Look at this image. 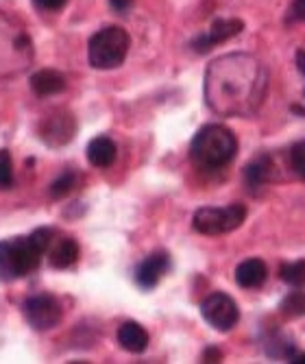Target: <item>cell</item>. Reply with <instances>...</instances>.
<instances>
[{
    "instance_id": "1",
    "label": "cell",
    "mask_w": 305,
    "mask_h": 364,
    "mask_svg": "<svg viewBox=\"0 0 305 364\" xmlns=\"http://www.w3.org/2000/svg\"><path fill=\"white\" fill-rule=\"evenodd\" d=\"M268 92V70L247 53H231L214 59L205 73V101L218 116H253Z\"/></svg>"
},
{
    "instance_id": "2",
    "label": "cell",
    "mask_w": 305,
    "mask_h": 364,
    "mask_svg": "<svg viewBox=\"0 0 305 364\" xmlns=\"http://www.w3.org/2000/svg\"><path fill=\"white\" fill-rule=\"evenodd\" d=\"M50 242L53 234L46 227L36 229L31 236L0 240V282H16L36 271Z\"/></svg>"
},
{
    "instance_id": "3",
    "label": "cell",
    "mask_w": 305,
    "mask_h": 364,
    "mask_svg": "<svg viewBox=\"0 0 305 364\" xmlns=\"http://www.w3.org/2000/svg\"><path fill=\"white\" fill-rule=\"evenodd\" d=\"M238 153V140L233 131L223 124H205L192 138L190 157L200 168H223Z\"/></svg>"
},
{
    "instance_id": "4",
    "label": "cell",
    "mask_w": 305,
    "mask_h": 364,
    "mask_svg": "<svg viewBox=\"0 0 305 364\" xmlns=\"http://www.w3.org/2000/svg\"><path fill=\"white\" fill-rule=\"evenodd\" d=\"M131 46L129 33L122 26H105L98 33H94L90 46H87V57L92 68L96 70H114L127 59Z\"/></svg>"
},
{
    "instance_id": "5",
    "label": "cell",
    "mask_w": 305,
    "mask_h": 364,
    "mask_svg": "<svg viewBox=\"0 0 305 364\" xmlns=\"http://www.w3.org/2000/svg\"><path fill=\"white\" fill-rule=\"evenodd\" d=\"M247 218V208L242 203H229L225 208H200L196 210L192 225L203 236H223L235 231Z\"/></svg>"
},
{
    "instance_id": "6",
    "label": "cell",
    "mask_w": 305,
    "mask_h": 364,
    "mask_svg": "<svg viewBox=\"0 0 305 364\" xmlns=\"http://www.w3.org/2000/svg\"><path fill=\"white\" fill-rule=\"evenodd\" d=\"M22 314L33 329L48 332L61 323L63 310L53 294H33L22 304Z\"/></svg>"
},
{
    "instance_id": "7",
    "label": "cell",
    "mask_w": 305,
    "mask_h": 364,
    "mask_svg": "<svg viewBox=\"0 0 305 364\" xmlns=\"http://www.w3.org/2000/svg\"><path fill=\"white\" fill-rule=\"evenodd\" d=\"M200 314L218 332H229L240 321V310L227 292H212L200 304Z\"/></svg>"
},
{
    "instance_id": "8",
    "label": "cell",
    "mask_w": 305,
    "mask_h": 364,
    "mask_svg": "<svg viewBox=\"0 0 305 364\" xmlns=\"http://www.w3.org/2000/svg\"><path fill=\"white\" fill-rule=\"evenodd\" d=\"M75 134H77V122L73 114L65 112L48 114L40 124V138L48 146H63L75 138Z\"/></svg>"
},
{
    "instance_id": "9",
    "label": "cell",
    "mask_w": 305,
    "mask_h": 364,
    "mask_svg": "<svg viewBox=\"0 0 305 364\" xmlns=\"http://www.w3.org/2000/svg\"><path fill=\"white\" fill-rule=\"evenodd\" d=\"M242 28H245V22L238 20V18H220L210 26L208 33H203V36H198L192 42V48L196 53H210L214 46H218L223 42H229L235 36H240Z\"/></svg>"
},
{
    "instance_id": "10",
    "label": "cell",
    "mask_w": 305,
    "mask_h": 364,
    "mask_svg": "<svg viewBox=\"0 0 305 364\" xmlns=\"http://www.w3.org/2000/svg\"><path fill=\"white\" fill-rule=\"evenodd\" d=\"M168 269H171V255L166 251H155L140 264L138 269H135V282H138L140 288L151 290L161 282V277L168 273Z\"/></svg>"
},
{
    "instance_id": "11",
    "label": "cell",
    "mask_w": 305,
    "mask_h": 364,
    "mask_svg": "<svg viewBox=\"0 0 305 364\" xmlns=\"http://www.w3.org/2000/svg\"><path fill=\"white\" fill-rule=\"evenodd\" d=\"M118 343L129 353H142L149 347V332L135 321H127L118 327Z\"/></svg>"
},
{
    "instance_id": "12",
    "label": "cell",
    "mask_w": 305,
    "mask_h": 364,
    "mask_svg": "<svg viewBox=\"0 0 305 364\" xmlns=\"http://www.w3.org/2000/svg\"><path fill=\"white\" fill-rule=\"evenodd\" d=\"M266 275H268V269L259 257H249L240 262L238 269H235V282H238V286L249 288V290L259 288L266 282Z\"/></svg>"
},
{
    "instance_id": "13",
    "label": "cell",
    "mask_w": 305,
    "mask_h": 364,
    "mask_svg": "<svg viewBox=\"0 0 305 364\" xmlns=\"http://www.w3.org/2000/svg\"><path fill=\"white\" fill-rule=\"evenodd\" d=\"M48 257H50V267L57 271H65L75 267L79 262V245L73 238H61L57 245H50L48 249Z\"/></svg>"
},
{
    "instance_id": "14",
    "label": "cell",
    "mask_w": 305,
    "mask_h": 364,
    "mask_svg": "<svg viewBox=\"0 0 305 364\" xmlns=\"http://www.w3.org/2000/svg\"><path fill=\"white\" fill-rule=\"evenodd\" d=\"M116 142L107 136H98L87 144V159L96 168H107L116 161Z\"/></svg>"
},
{
    "instance_id": "15",
    "label": "cell",
    "mask_w": 305,
    "mask_h": 364,
    "mask_svg": "<svg viewBox=\"0 0 305 364\" xmlns=\"http://www.w3.org/2000/svg\"><path fill=\"white\" fill-rule=\"evenodd\" d=\"M31 90L38 96H55L65 90V79L57 70H38L31 77Z\"/></svg>"
},
{
    "instance_id": "16",
    "label": "cell",
    "mask_w": 305,
    "mask_h": 364,
    "mask_svg": "<svg viewBox=\"0 0 305 364\" xmlns=\"http://www.w3.org/2000/svg\"><path fill=\"white\" fill-rule=\"evenodd\" d=\"M270 177H273V161L268 155H257L253 161L247 164L245 181L249 190H259L266 181H270Z\"/></svg>"
},
{
    "instance_id": "17",
    "label": "cell",
    "mask_w": 305,
    "mask_h": 364,
    "mask_svg": "<svg viewBox=\"0 0 305 364\" xmlns=\"http://www.w3.org/2000/svg\"><path fill=\"white\" fill-rule=\"evenodd\" d=\"M282 279L292 288H305V259H296L282 267Z\"/></svg>"
},
{
    "instance_id": "18",
    "label": "cell",
    "mask_w": 305,
    "mask_h": 364,
    "mask_svg": "<svg viewBox=\"0 0 305 364\" xmlns=\"http://www.w3.org/2000/svg\"><path fill=\"white\" fill-rule=\"evenodd\" d=\"M282 314L288 318H296L305 314V292L303 290H292L279 306Z\"/></svg>"
},
{
    "instance_id": "19",
    "label": "cell",
    "mask_w": 305,
    "mask_h": 364,
    "mask_svg": "<svg viewBox=\"0 0 305 364\" xmlns=\"http://www.w3.org/2000/svg\"><path fill=\"white\" fill-rule=\"evenodd\" d=\"M77 186V173L73 171H65L63 175H59L53 183H50V196L53 198H63L68 196Z\"/></svg>"
},
{
    "instance_id": "20",
    "label": "cell",
    "mask_w": 305,
    "mask_h": 364,
    "mask_svg": "<svg viewBox=\"0 0 305 364\" xmlns=\"http://www.w3.org/2000/svg\"><path fill=\"white\" fill-rule=\"evenodd\" d=\"M14 186V161L7 149L0 151V190H9Z\"/></svg>"
},
{
    "instance_id": "21",
    "label": "cell",
    "mask_w": 305,
    "mask_h": 364,
    "mask_svg": "<svg viewBox=\"0 0 305 364\" xmlns=\"http://www.w3.org/2000/svg\"><path fill=\"white\" fill-rule=\"evenodd\" d=\"M290 161H292V168L296 171V175L305 179V140L292 146Z\"/></svg>"
},
{
    "instance_id": "22",
    "label": "cell",
    "mask_w": 305,
    "mask_h": 364,
    "mask_svg": "<svg viewBox=\"0 0 305 364\" xmlns=\"http://www.w3.org/2000/svg\"><path fill=\"white\" fill-rule=\"evenodd\" d=\"M33 5L44 14H57L68 5V0H33Z\"/></svg>"
},
{
    "instance_id": "23",
    "label": "cell",
    "mask_w": 305,
    "mask_h": 364,
    "mask_svg": "<svg viewBox=\"0 0 305 364\" xmlns=\"http://www.w3.org/2000/svg\"><path fill=\"white\" fill-rule=\"evenodd\" d=\"M290 18L296 22H305V0H294L290 7Z\"/></svg>"
},
{
    "instance_id": "24",
    "label": "cell",
    "mask_w": 305,
    "mask_h": 364,
    "mask_svg": "<svg viewBox=\"0 0 305 364\" xmlns=\"http://www.w3.org/2000/svg\"><path fill=\"white\" fill-rule=\"evenodd\" d=\"M109 5H112V9H114V11H118V14H127V11L133 7V0H109Z\"/></svg>"
},
{
    "instance_id": "25",
    "label": "cell",
    "mask_w": 305,
    "mask_h": 364,
    "mask_svg": "<svg viewBox=\"0 0 305 364\" xmlns=\"http://www.w3.org/2000/svg\"><path fill=\"white\" fill-rule=\"evenodd\" d=\"M220 358H223V353L214 347H210L205 353H203V362H220Z\"/></svg>"
},
{
    "instance_id": "26",
    "label": "cell",
    "mask_w": 305,
    "mask_h": 364,
    "mask_svg": "<svg viewBox=\"0 0 305 364\" xmlns=\"http://www.w3.org/2000/svg\"><path fill=\"white\" fill-rule=\"evenodd\" d=\"M296 61H299V70L305 75V50H299L296 53Z\"/></svg>"
},
{
    "instance_id": "27",
    "label": "cell",
    "mask_w": 305,
    "mask_h": 364,
    "mask_svg": "<svg viewBox=\"0 0 305 364\" xmlns=\"http://www.w3.org/2000/svg\"><path fill=\"white\" fill-rule=\"evenodd\" d=\"M292 364H305V353H301V355H292V360H290Z\"/></svg>"
}]
</instances>
